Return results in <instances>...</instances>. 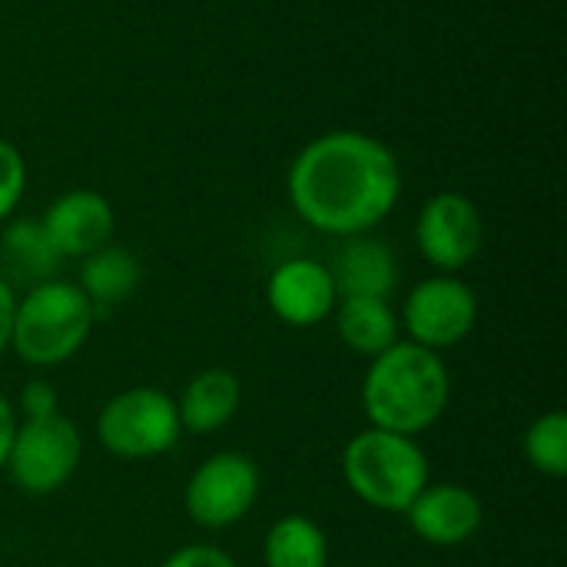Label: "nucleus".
<instances>
[{"label":"nucleus","mask_w":567,"mask_h":567,"mask_svg":"<svg viewBox=\"0 0 567 567\" xmlns=\"http://www.w3.org/2000/svg\"><path fill=\"white\" fill-rule=\"evenodd\" d=\"M286 189L302 223L346 239L372 233L395 209L402 166L382 140L359 130H332L302 146L289 166Z\"/></svg>","instance_id":"obj_1"},{"label":"nucleus","mask_w":567,"mask_h":567,"mask_svg":"<svg viewBox=\"0 0 567 567\" xmlns=\"http://www.w3.org/2000/svg\"><path fill=\"white\" fill-rule=\"evenodd\" d=\"M449 395L452 379L442 355L415 342H395L375 355L362 379V409L372 429L409 439L445 415Z\"/></svg>","instance_id":"obj_2"},{"label":"nucleus","mask_w":567,"mask_h":567,"mask_svg":"<svg viewBox=\"0 0 567 567\" xmlns=\"http://www.w3.org/2000/svg\"><path fill=\"white\" fill-rule=\"evenodd\" d=\"M96 309L76 282L47 279L27 289L13 309L10 349L37 369H53L73 359L90 339Z\"/></svg>","instance_id":"obj_3"},{"label":"nucleus","mask_w":567,"mask_h":567,"mask_svg":"<svg viewBox=\"0 0 567 567\" xmlns=\"http://www.w3.org/2000/svg\"><path fill=\"white\" fill-rule=\"evenodd\" d=\"M342 478L369 508L405 515L429 485V458L415 439L385 429H365L342 452Z\"/></svg>","instance_id":"obj_4"},{"label":"nucleus","mask_w":567,"mask_h":567,"mask_svg":"<svg viewBox=\"0 0 567 567\" xmlns=\"http://www.w3.org/2000/svg\"><path fill=\"white\" fill-rule=\"evenodd\" d=\"M179 412L176 402L150 385L126 389L113 395L100 419H96V439L100 445L116 458H156L169 452L179 442Z\"/></svg>","instance_id":"obj_5"},{"label":"nucleus","mask_w":567,"mask_h":567,"mask_svg":"<svg viewBox=\"0 0 567 567\" xmlns=\"http://www.w3.org/2000/svg\"><path fill=\"white\" fill-rule=\"evenodd\" d=\"M83 455L80 429L66 415H47V419H27L17 425L7 468L20 492L27 495H53L60 492Z\"/></svg>","instance_id":"obj_6"},{"label":"nucleus","mask_w":567,"mask_h":567,"mask_svg":"<svg viewBox=\"0 0 567 567\" xmlns=\"http://www.w3.org/2000/svg\"><path fill=\"white\" fill-rule=\"evenodd\" d=\"M259 468L243 452L209 455L186 482V515L199 528H229L249 515L259 498Z\"/></svg>","instance_id":"obj_7"},{"label":"nucleus","mask_w":567,"mask_h":567,"mask_svg":"<svg viewBox=\"0 0 567 567\" xmlns=\"http://www.w3.org/2000/svg\"><path fill=\"white\" fill-rule=\"evenodd\" d=\"M478 319V296L468 282L455 276L422 279L402 309V326L409 329V342L425 346L432 352L452 349L472 336Z\"/></svg>","instance_id":"obj_8"},{"label":"nucleus","mask_w":567,"mask_h":567,"mask_svg":"<svg viewBox=\"0 0 567 567\" xmlns=\"http://www.w3.org/2000/svg\"><path fill=\"white\" fill-rule=\"evenodd\" d=\"M415 243L429 266L439 272L465 269L485 243V219L482 209L462 193H435L415 223Z\"/></svg>","instance_id":"obj_9"},{"label":"nucleus","mask_w":567,"mask_h":567,"mask_svg":"<svg viewBox=\"0 0 567 567\" xmlns=\"http://www.w3.org/2000/svg\"><path fill=\"white\" fill-rule=\"evenodd\" d=\"M266 299L276 319L296 329L326 322L339 306L332 272L319 259H286L276 266L266 282Z\"/></svg>","instance_id":"obj_10"},{"label":"nucleus","mask_w":567,"mask_h":567,"mask_svg":"<svg viewBox=\"0 0 567 567\" xmlns=\"http://www.w3.org/2000/svg\"><path fill=\"white\" fill-rule=\"evenodd\" d=\"M40 226L63 259H86L113 239L116 213L106 196L93 189H70L50 203Z\"/></svg>","instance_id":"obj_11"},{"label":"nucleus","mask_w":567,"mask_h":567,"mask_svg":"<svg viewBox=\"0 0 567 567\" xmlns=\"http://www.w3.org/2000/svg\"><path fill=\"white\" fill-rule=\"evenodd\" d=\"M405 518L422 542H429L435 548H455L478 535V528L485 522V508H482V498L465 485H455V482L432 485L429 482L419 492V498L409 505Z\"/></svg>","instance_id":"obj_12"},{"label":"nucleus","mask_w":567,"mask_h":567,"mask_svg":"<svg viewBox=\"0 0 567 567\" xmlns=\"http://www.w3.org/2000/svg\"><path fill=\"white\" fill-rule=\"evenodd\" d=\"M329 272L339 299H389L399 286L395 252L382 239H372L369 233L346 236L329 262Z\"/></svg>","instance_id":"obj_13"},{"label":"nucleus","mask_w":567,"mask_h":567,"mask_svg":"<svg viewBox=\"0 0 567 567\" xmlns=\"http://www.w3.org/2000/svg\"><path fill=\"white\" fill-rule=\"evenodd\" d=\"M239 402H243V382L229 369H206L186 382L183 399L176 402L179 425L196 435L219 432L239 412Z\"/></svg>","instance_id":"obj_14"},{"label":"nucleus","mask_w":567,"mask_h":567,"mask_svg":"<svg viewBox=\"0 0 567 567\" xmlns=\"http://www.w3.org/2000/svg\"><path fill=\"white\" fill-rule=\"evenodd\" d=\"M0 262H3L0 276L7 282L13 276L17 282L37 286V282L56 279L63 256L53 249L50 236L43 233V226L37 219H17L0 236Z\"/></svg>","instance_id":"obj_15"},{"label":"nucleus","mask_w":567,"mask_h":567,"mask_svg":"<svg viewBox=\"0 0 567 567\" xmlns=\"http://www.w3.org/2000/svg\"><path fill=\"white\" fill-rule=\"evenodd\" d=\"M336 329L339 339L359 355H382L399 342V319L389 299H339L336 306Z\"/></svg>","instance_id":"obj_16"},{"label":"nucleus","mask_w":567,"mask_h":567,"mask_svg":"<svg viewBox=\"0 0 567 567\" xmlns=\"http://www.w3.org/2000/svg\"><path fill=\"white\" fill-rule=\"evenodd\" d=\"M143 279L136 256L123 246L106 243L103 249L90 252L80 266V289L93 302V309H110L126 302Z\"/></svg>","instance_id":"obj_17"},{"label":"nucleus","mask_w":567,"mask_h":567,"mask_svg":"<svg viewBox=\"0 0 567 567\" xmlns=\"http://www.w3.org/2000/svg\"><path fill=\"white\" fill-rule=\"evenodd\" d=\"M266 567H326L329 565V538L306 515L279 518L262 542Z\"/></svg>","instance_id":"obj_18"},{"label":"nucleus","mask_w":567,"mask_h":567,"mask_svg":"<svg viewBox=\"0 0 567 567\" xmlns=\"http://www.w3.org/2000/svg\"><path fill=\"white\" fill-rule=\"evenodd\" d=\"M525 458L532 462L535 472L548 478H565L567 475V415L565 412H548L532 422L525 432Z\"/></svg>","instance_id":"obj_19"},{"label":"nucleus","mask_w":567,"mask_h":567,"mask_svg":"<svg viewBox=\"0 0 567 567\" xmlns=\"http://www.w3.org/2000/svg\"><path fill=\"white\" fill-rule=\"evenodd\" d=\"M23 189H27L23 153L10 140H0V223L10 219V213L20 206Z\"/></svg>","instance_id":"obj_20"},{"label":"nucleus","mask_w":567,"mask_h":567,"mask_svg":"<svg viewBox=\"0 0 567 567\" xmlns=\"http://www.w3.org/2000/svg\"><path fill=\"white\" fill-rule=\"evenodd\" d=\"M20 412L23 419H47L60 412V395L50 382H27L20 392Z\"/></svg>","instance_id":"obj_21"},{"label":"nucleus","mask_w":567,"mask_h":567,"mask_svg":"<svg viewBox=\"0 0 567 567\" xmlns=\"http://www.w3.org/2000/svg\"><path fill=\"white\" fill-rule=\"evenodd\" d=\"M159 567H236V561L213 545H186L179 551H173Z\"/></svg>","instance_id":"obj_22"},{"label":"nucleus","mask_w":567,"mask_h":567,"mask_svg":"<svg viewBox=\"0 0 567 567\" xmlns=\"http://www.w3.org/2000/svg\"><path fill=\"white\" fill-rule=\"evenodd\" d=\"M13 309H17V296L13 286L0 276V355L10 349V329H13Z\"/></svg>","instance_id":"obj_23"},{"label":"nucleus","mask_w":567,"mask_h":567,"mask_svg":"<svg viewBox=\"0 0 567 567\" xmlns=\"http://www.w3.org/2000/svg\"><path fill=\"white\" fill-rule=\"evenodd\" d=\"M13 435H17V415H13L10 402L0 395V468H7V455H10Z\"/></svg>","instance_id":"obj_24"}]
</instances>
